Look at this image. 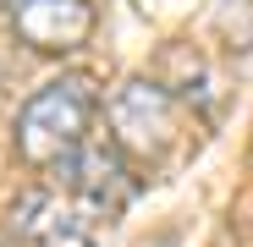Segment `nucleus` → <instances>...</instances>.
<instances>
[{
    "mask_svg": "<svg viewBox=\"0 0 253 247\" xmlns=\"http://www.w3.org/2000/svg\"><path fill=\"white\" fill-rule=\"evenodd\" d=\"M99 110V94H94V77H55L44 82L22 110H17V154L22 165H33V171H55V165H66L83 138H88V121Z\"/></svg>",
    "mask_w": 253,
    "mask_h": 247,
    "instance_id": "1",
    "label": "nucleus"
},
{
    "mask_svg": "<svg viewBox=\"0 0 253 247\" xmlns=\"http://www.w3.org/2000/svg\"><path fill=\"white\" fill-rule=\"evenodd\" d=\"M105 121H110L116 148L138 165H165L182 148V110H176V94L165 82L126 77L105 105Z\"/></svg>",
    "mask_w": 253,
    "mask_h": 247,
    "instance_id": "2",
    "label": "nucleus"
},
{
    "mask_svg": "<svg viewBox=\"0 0 253 247\" xmlns=\"http://www.w3.org/2000/svg\"><path fill=\"white\" fill-rule=\"evenodd\" d=\"M94 0H11V33L39 55H72L94 38Z\"/></svg>",
    "mask_w": 253,
    "mask_h": 247,
    "instance_id": "3",
    "label": "nucleus"
},
{
    "mask_svg": "<svg viewBox=\"0 0 253 247\" xmlns=\"http://www.w3.org/2000/svg\"><path fill=\"white\" fill-rule=\"evenodd\" d=\"M55 171L66 176V187L77 198H88L94 209H121L126 192H132V159L116 148V138H83V148L66 165H55Z\"/></svg>",
    "mask_w": 253,
    "mask_h": 247,
    "instance_id": "4",
    "label": "nucleus"
},
{
    "mask_svg": "<svg viewBox=\"0 0 253 247\" xmlns=\"http://www.w3.org/2000/svg\"><path fill=\"white\" fill-rule=\"evenodd\" d=\"M61 220H66V209H61L50 192H22V198L11 203V214H6L0 242H6V247H33L39 236H44L50 225H61Z\"/></svg>",
    "mask_w": 253,
    "mask_h": 247,
    "instance_id": "5",
    "label": "nucleus"
},
{
    "mask_svg": "<svg viewBox=\"0 0 253 247\" xmlns=\"http://www.w3.org/2000/svg\"><path fill=\"white\" fill-rule=\"evenodd\" d=\"M33 247H94V236H88V231H83V225H77V220L66 214L61 225H50V231H44V236H39Z\"/></svg>",
    "mask_w": 253,
    "mask_h": 247,
    "instance_id": "6",
    "label": "nucleus"
}]
</instances>
